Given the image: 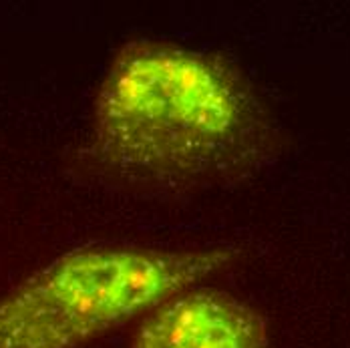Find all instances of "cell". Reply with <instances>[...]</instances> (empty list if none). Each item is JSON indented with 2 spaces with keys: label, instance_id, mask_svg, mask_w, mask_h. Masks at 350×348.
Listing matches in <instances>:
<instances>
[{
  "label": "cell",
  "instance_id": "6da1fadb",
  "mask_svg": "<svg viewBox=\"0 0 350 348\" xmlns=\"http://www.w3.org/2000/svg\"><path fill=\"white\" fill-rule=\"evenodd\" d=\"M268 145L266 111L244 77L174 42L123 46L95 99L91 157L125 183L204 187L250 172Z\"/></svg>",
  "mask_w": 350,
  "mask_h": 348
},
{
  "label": "cell",
  "instance_id": "7a4b0ae2",
  "mask_svg": "<svg viewBox=\"0 0 350 348\" xmlns=\"http://www.w3.org/2000/svg\"><path fill=\"white\" fill-rule=\"evenodd\" d=\"M219 247L89 245L0 298V348H79L228 264Z\"/></svg>",
  "mask_w": 350,
  "mask_h": 348
},
{
  "label": "cell",
  "instance_id": "3957f363",
  "mask_svg": "<svg viewBox=\"0 0 350 348\" xmlns=\"http://www.w3.org/2000/svg\"><path fill=\"white\" fill-rule=\"evenodd\" d=\"M131 348H268V330L252 306L226 292L185 290L143 320Z\"/></svg>",
  "mask_w": 350,
  "mask_h": 348
}]
</instances>
